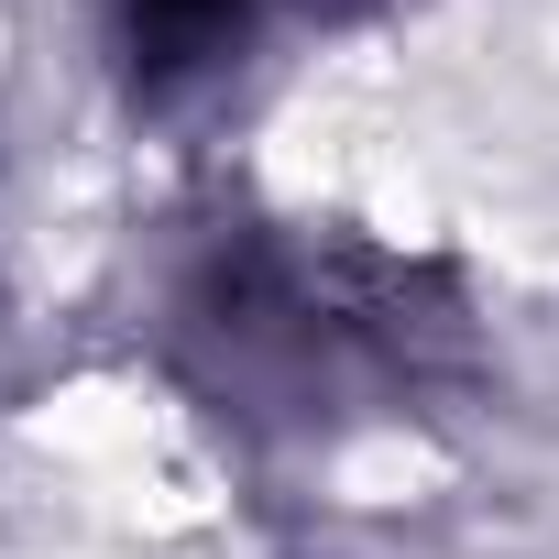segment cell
I'll return each instance as SVG.
<instances>
[{"label":"cell","mask_w":559,"mask_h":559,"mask_svg":"<svg viewBox=\"0 0 559 559\" xmlns=\"http://www.w3.org/2000/svg\"><path fill=\"white\" fill-rule=\"evenodd\" d=\"M154 362L230 439L341 450L461 417L493 373V319L428 241L319 209H219L154 274Z\"/></svg>","instance_id":"1"},{"label":"cell","mask_w":559,"mask_h":559,"mask_svg":"<svg viewBox=\"0 0 559 559\" xmlns=\"http://www.w3.org/2000/svg\"><path fill=\"white\" fill-rule=\"evenodd\" d=\"M395 12L406 0H88V34H99L121 110L154 132H187V121H219L252 88H274L297 56L373 34Z\"/></svg>","instance_id":"2"}]
</instances>
